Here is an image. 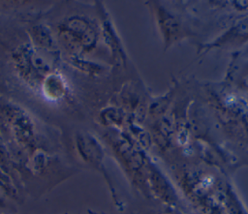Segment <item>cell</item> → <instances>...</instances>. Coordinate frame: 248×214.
<instances>
[{"instance_id": "6da1fadb", "label": "cell", "mask_w": 248, "mask_h": 214, "mask_svg": "<svg viewBox=\"0 0 248 214\" xmlns=\"http://www.w3.org/2000/svg\"><path fill=\"white\" fill-rule=\"evenodd\" d=\"M2 113L11 124L17 140L24 145H31L33 142V126L29 117L14 106L5 107Z\"/></svg>"}, {"instance_id": "7a4b0ae2", "label": "cell", "mask_w": 248, "mask_h": 214, "mask_svg": "<svg viewBox=\"0 0 248 214\" xmlns=\"http://www.w3.org/2000/svg\"><path fill=\"white\" fill-rule=\"evenodd\" d=\"M31 38L35 45V47L44 50H54V41L51 33L44 25L34 26L31 30Z\"/></svg>"}, {"instance_id": "5b68a950", "label": "cell", "mask_w": 248, "mask_h": 214, "mask_svg": "<svg viewBox=\"0 0 248 214\" xmlns=\"http://www.w3.org/2000/svg\"></svg>"}, {"instance_id": "3957f363", "label": "cell", "mask_w": 248, "mask_h": 214, "mask_svg": "<svg viewBox=\"0 0 248 214\" xmlns=\"http://www.w3.org/2000/svg\"><path fill=\"white\" fill-rule=\"evenodd\" d=\"M44 89L46 94L53 99L61 98L66 93V86L59 75H54V73L47 76L44 81Z\"/></svg>"}, {"instance_id": "277c9868", "label": "cell", "mask_w": 248, "mask_h": 214, "mask_svg": "<svg viewBox=\"0 0 248 214\" xmlns=\"http://www.w3.org/2000/svg\"><path fill=\"white\" fill-rule=\"evenodd\" d=\"M12 164L11 158L9 156V152L4 144L0 142V170L5 173L7 176L12 171Z\"/></svg>"}]
</instances>
